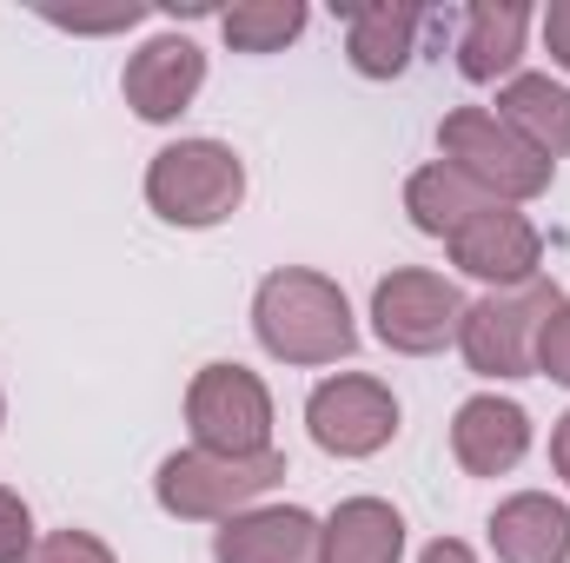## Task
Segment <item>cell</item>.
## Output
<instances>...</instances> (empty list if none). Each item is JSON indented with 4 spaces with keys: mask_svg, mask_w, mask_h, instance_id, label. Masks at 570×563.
Masks as SVG:
<instances>
[{
    "mask_svg": "<svg viewBox=\"0 0 570 563\" xmlns=\"http://www.w3.org/2000/svg\"><path fill=\"white\" fill-rule=\"evenodd\" d=\"M305 424H312L318 451H332V457H372L399 431V398H392V385L345 372V378H325L305 398Z\"/></svg>",
    "mask_w": 570,
    "mask_h": 563,
    "instance_id": "obj_8",
    "label": "cell"
},
{
    "mask_svg": "<svg viewBox=\"0 0 570 563\" xmlns=\"http://www.w3.org/2000/svg\"><path fill=\"white\" fill-rule=\"evenodd\" d=\"M27 563H114V551L100 537H87V531H53Z\"/></svg>",
    "mask_w": 570,
    "mask_h": 563,
    "instance_id": "obj_22",
    "label": "cell"
},
{
    "mask_svg": "<svg viewBox=\"0 0 570 563\" xmlns=\"http://www.w3.org/2000/svg\"><path fill=\"white\" fill-rule=\"evenodd\" d=\"M253 332L285 365H338L358 345L345 292L325 273H305V266H285L273 279H259V292H253Z\"/></svg>",
    "mask_w": 570,
    "mask_h": 563,
    "instance_id": "obj_1",
    "label": "cell"
},
{
    "mask_svg": "<svg viewBox=\"0 0 570 563\" xmlns=\"http://www.w3.org/2000/svg\"><path fill=\"white\" fill-rule=\"evenodd\" d=\"M186 424H193L199 451L266 457L273 451V392L246 365H206L186 392Z\"/></svg>",
    "mask_w": 570,
    "mask_h": 563,
    "instance_id": "obj_6",
    "label": "cell"
},
{
    "mask_svg": "<svg viewBox=\"0 0 570 563\" xmlns=\"http://www.w3.org/2000/svg\"><path fill=\"white\" fill-rule=\"evenodd\" d=\"M498 120L531 140L544 159L570 152V87H558L551 73H518L504 93H498Z\"/></svg>",
    "mask_w": 570,
    "mask_h": 563,
    "instance_id": "obj_17",
    "label": "cell"
},
{
    "mask_svg": "<svg viewBox=\"0 0 570 563\" xmlns=\"http://www.w3.org/2000/svg\"><path fill=\"white\" fill-rule=\"evenodd\" d=\"M318 551V524L292 504L273 511H239L226 517V531L213 537V557L219 563H305Z\"/></svg>",
    "mask_w": 570,
    "mask_h": 563,
    "instance_id": "obj_14",
    "label": "cell"
},
{
    "mask_svg": "<svg viewBox=\"0 0 570 563\" xmlns=\"http://www.w3.org/2000/svg\"><path fill=\"white\" fill-rule=\"evenodd\" d=\"M419 27L425 13L412 0H365V7H345V53L365 80H392L412 67V47H419Z\"/></svg>",
    "mask_w": 570,
    "mask_h": 563,
    "instance_id": "obj_12",
    "label": "cell"
},
{
    "mask_svg": "<svg viewBox=\"0 0 570 563\" xmlns=\"http://www.w3.org/2000/svg\"><path fill=\"white\" fill-rule=\"evenodd\" d=\"M199 87H206V53L186 33H159V40H146L140 53L127 60V107L140 120H153V127L179 120Z\"/></svg>",
    "mask_w": 570,
    "mask_h": 563,
    "instance_id": "obj_10",
    "label": "cell"
},
{
    "mask_svg": "<svg viewBox=\"0 0 570 563\" xmlns=\"http://www.w3.org/2000/svg\"><path fill=\"white\" fill-rule=\"evenodd\" d=\"M524 27H531V7L524 0H478L464 13V40H458V67L464 80H498L518 67L524 53Z\"/></svg>",
    "mask_w": 570,
    "mask_h": 563,
    "instance_id": "obj_16",
    "label": "cell"
},
{
    "mask_svg": "<svg viewBox=\"0 0 570 563\" xmlns=\"http://www.w3.org/2000/svg\"><path fill=\"white\" fill-rule=\"evenodd\" d=\"M544 40H551V60L570 73V0H551L544 7Z\"/></svg>",
    "mask_w": 570,
    "mask_h": 563,
    "instance_id": "obj_24",
    "label": "cell"
},
{
    "mask_svg": "<svg viewBox=\"0 0 570 563\" xmlns=\"http://www.w3.org/2000/svg\"><path fill=\"white\" fill-rule=\"evenodd\" d=\"M498 563H570V511L544 491H518L491 517Z\"/></svg>",
    "mask_w": 570,
    "mask_h": 563,
    "instance_id": "obj_13",
    "label": "cell"
},
{
    "mask_svg": "<svg viewBox=\"0 0 570 563\" xmlns=\"http://www.w3.org/2000/svg\"><path fill=\"white\" fill-rule=\"evenodd\" d=\"M438 146H444V166L464 172V179H471L478 192H491L498 206H511V199H538V192L551 186V159H544L531 140H518V134H511L498 113H484V107H458V113H444Z\"/></svg>",
    "mask_w": 570,
    "mask_h": 563,
    "instance_id": "obj_3",
    "label": "cell"
},
{
    "mask_svg": "<svg viewBox=\"0 0 570 563\" xmlns=\"http://www.w3.org/2000/svg\"><path fill=\"white\" fill-rule=\"evenodd\" d=\"M405 517L385 497H345L318 531V563H399Z\"/></svg>",
    "mask_w": 570,
    "mask_h": 563,
    "instance_id": "obj_15",
    "label": "cell"
},
{
    "mask_svg": "<svg viewBox=\"0 0 570 563\" xmlns=\"http://www.w3.org/2000/svg\"><path fill=\"white\" fill-rule=\"evenodd\" d=\"M444 246H451L458 273L498 285V292L531 285L538 279V266H544V239H538V226H531L524 213H511V206H484V213H478L464 233H451Z\"/></svg>",
    "mask_w": 570,
    "mask_h": 563,
    "instance_id": "obj_9",
    "label": "cell"
},
{
    "mask_svg": "<svg viewBox=\"0 0 570 563\" xmlns=\"http://www.w3.org/2000/svg\"><path fill=\"white\" fill-rule=\"evenodd\" d=\"M538 372L570 385V298L544 318V332H538Z\"/></svg>",
    "mask_w": 570,
    "mask_h": 563,
    "instance_id": "obj_20",
    "label": "cell"
},
{
    "mask_svg": "<svg viewBox=\"0 0 570 563\" xmlns=\"http://www.w3.org/2000/svg\"><path fill=\"white\" fill-rule=\"evenodd\" d=\"M419 563H478V557H471V544H458V537H438V544H431Z\"/></svg>",
    "mask_w": 570,
    "mask_h": 563,
    "instance_id": "obj_25",
    "label": "cell"
},
{
    "mask_svg": "<svg viewBox=\"0 0 570 563\" xmlns=\"http://www.w3.org/2000/svg\"><path fill=\"white\" fill-rule=\"evenodd\" d=\"M558 285L531 279L511 285V292H491L478 305H464V325H458V352L478 378H524L538 372V332L544 318L558 312Z\"/></svg>",
    "mask_w": 570,
    "mask_h": 563,
    "instance_id": "obj_4",
    "label": "cell"
},
{
    "mask_svg": "<svg viewBox=\"0 0 570 563\" xmlns=\"http://www.w3.org/2000/svg\"><path fill=\"white\" fill-rule=\"evenodd\" d=\"M551 464H558V477L570 484V412L558 418V431H551Z\"/></svg>",
    "mask_w": 570,
    "mask_h": 563,
    "instance_id": "obj_26",
    "label": "cell"
},
{
    "mask_svg": "<svg viewBox=\"0 0 570 563\" xmlns=\"http://www.w3.org/2000/svg\"><path fill=\"white\" fill-rule=\"evenodd\" d=\"M219 33L239 53H279L285 40L305 33V7L298 0H239V7L219 13Z\"/></svg>",
    "mask_w": 570,
    "mask_h": 563,
    "instance_id": "obj_19",
    "label": "cell"
},
{
    "mask_svg": "<svg viewBox=\"0 0 570 563\" xmlns=\"http://www.w3.org/2000/svg\"><path fill=\"white\" fill-rule=\"evenodd\" d=\"M451 451L471 477H504L531 451V412L511 398H464L451 418Z\"/></svg>",
    "mask_w": 570,
    "mask_h": 563,
    "instance_id": "obj_11",
    "label": "cell"
},
{
    "mask_svg": "<svg viewBox=\"0 0 570 563\" xmlns=\"http://www.w3.org/2000/svg\"><path fill=\"white\" fill-rule=\"evenodd\" d=\"M458 325H464V298H458V285L438 279V273L405 266V273L379 279V292H372V332H379L392 352L425 358V352H438V345L458 338Z\"/></svg>",
    "mask_w": 570,
    "mask_h": 563,
    "instance_id": "obj_7",
    "label": "cell"
},
{
    "mask_svg": "<svg viewBox=\"0 0 570 563\" xmlns=\"http://www.w3.org/2000/svg\"><path fill=\"white\" fill-rule=\"evenodd\" d=\"M0 424H7V398H0Z\"/></svg>",
    "mask_w": 570,
    "mask_h": 563,
    "instance_id": "obj_27",
    "label": "cell"
},
{
    "mask_svg": "<svg viewBox=\"0 0 570 563\" xmlns=\"http://www.w3.org/2000/svg\"><path fill=\"white\" fill-rule=\"evenodd\" d=\"M285 477V457L266 451V457H219V451H173L153 477L159 491V511L186 517V524H206V517H239L253 497H266Z\"/></svg>",
    "mask_w": 570,
    "mask_h": 563,
    "instance_id": "obj_5",
    "label": "cell"
},
{
    "mask_svg": "<svg viewBox=\"0 0 570 563\" xmlns=\"http://www.w3.org/2000/svg\"><path fill=\"white\" fill-rule=\"evenodd\" d=\"M484 206H498L491 192H478L464 172H451V166H425V172H412V186H405V213H412V226L431 233V239H451V233H464Z\"/></svg>",
    "mask_w": 570,
    "mask_h": 563,
    "instance_id": "obj_18",
    "label": "cell"
},
{
    "mask_svg": "<svg viewBox=\"0 0 570 563\" xmlns=\"http://www.w3.org/2000/svg\"><path fill=\"white\" fill-rule=\"evenodd\" d=\"M53 27H73V33H114V27H134L146 20V7H114V13H47Z\"/></svg>",
    "mask_w": 570,
    "mask_h": 563,
    "instance_id": "obj_23",
    "label": "cell"
},
{
    "mask_svg": "<svg viewBox=\"0 0 570 563\" xmlns=\"http://www.w3.org/2000/svg\"><path fill=\"white\" fill-rule=\"evenodd\" d=\"M33 557V517H27V504L0 484V563H20Z\"/></svg>",
    "mask_w": 570,
    "mask_h": 563,
    "instance_id": "obj_21",
    "label": "cell"
},
{
    "mask_svg": "<svg viewBox=\"0 0 570 563\" xmlns=\"http://www.w3.org/2000/svg\"><path fill=\"white\" fill-rule=\"evenodd\" d=\"M246 199V166L226 140H179L166 152H153L146 166V206L166 219V226H219L233 219Z\"/></svg>",
    "mask_w": 570,
    "mask_h": 563,
    "instance_id": "obj_2",
    "label": "cell"
}]
</instances>
